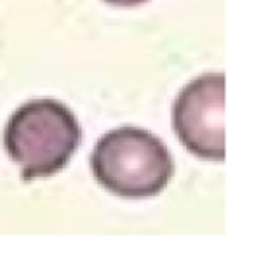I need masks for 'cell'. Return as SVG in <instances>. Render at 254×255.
<instances>
[{
  "label": "cell",
  "mask_w": 254,
  "mask_h": 255,
  "mask_svg": "<svg viewBox=\"0 0 254 255\" xmlns=\"http://www.w3.org/2000/svg\"><path fill=\"white\" fill-rule=\"evenodd\" d=\"M82 142L75 113L56 99H33L19 106L5 125L3 146L21 167L24 181L61 172Z\"/></svg>",
  "instance_id": "1"
},
{
  "label": "cell",
  "mask_w": 254,
  "mask_h": 255,
  "mask_svg": "<svg viewBox=\"0 0 254 255\" xmlns=\"http://www.w3.org/2000/svg\"><path fill=\"white\" fill-rule=\"evenodd\" d=\"M91 167L96 181L122 198L159 195L174 174L167 146L148 130L131 125L113 128L96 142Z\"/></svg>",
  "instance_id": "2"
},
{
  "label": "cell",
  "mask_w": 254,
  "mask_h": 255,
  "mask_svg": "<svg viewBox=\"0 0 254 255\" xmlns=\"http://www.w3.org/2000/svg\"><path fill=\"white\" fill-rule=\"evenodd\" d=\"M181 144L209 161L225 160V75L207 73L181 89L173 108Z\"/></svg>",
  "instance_id": "3"
},
{
  "label": "cell",
  "mask_w": 254,
  "mask_h": 255,
  "mask_svg": "<svg viewBox=\"0 0 254 255\" xmlns=\"http://www.w3.org/2000/svg\"><path fill=\"white\" fill-rule=\"evenodd\" d=\"M110 5H117V7H136L141 5V3L148 2V0H105Z\"/></svg>",
  "instance_id": "4"
}]
</instances>
